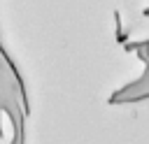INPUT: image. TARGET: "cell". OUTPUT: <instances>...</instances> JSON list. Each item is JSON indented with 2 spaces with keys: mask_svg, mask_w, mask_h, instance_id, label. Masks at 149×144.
<instances>
[{
  "mask_svg": "<svg viewBox=\"0 0 149 144\" xmlns=\"http://www.w3.org/2000/svg\"><path fill=\"white\" fill-rule=\"evenodd\" d=\"M147 98H149V67L144 70V74H142L137 81H133V84H128V86L119 88V91L109 98V105L140 102V100H147Z\"/></svg>",
  "mask_w": 149,
  "mask_h": 144,
  "instance_id": "1",
  "label": "cell"
}]
</instances>
